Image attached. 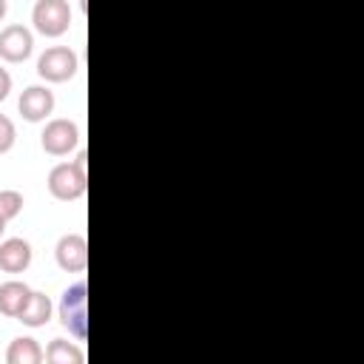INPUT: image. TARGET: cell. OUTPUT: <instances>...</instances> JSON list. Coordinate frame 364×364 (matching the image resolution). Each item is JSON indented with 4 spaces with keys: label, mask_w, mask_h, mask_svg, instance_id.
Instances as JSON below:
<instances>
[{
    "label": "cell",
    "mask_w": 364,
    "mask_h": 364,
    "mask_svg": "<svg viewBox=\"0 0 364 364\" xmlns=\"http://www.w3.org/2000/svg\"><path fill=\"white\" fill-rule=\"evenodd\" d=\"M17 108L28 122H40L54 111V91L46 85H28L17 100Z\"/></svg>",
    "instance_id": "8"
},
{
    "label": "cell",
    "mask_w": 364,
    "mask_h": 364,
    "mask_svg": "<svg viewBox=\"0 0 364 364\" xmlns=\"http://www.w3.org/2000/svg\"><path fill=\"white\" fill-rule=\"evenodd\" d=\"M40 142L46 148V154L51 156H65L68 151H74L80 145V128L71 122V119H51L43 134H40Z\"/></svg>",
    "instance_id": "5"
},
{
    "label": "cell",
    "mask_w": 364,
    "mask_h": 364,
    "mask_svg": "<svg viewBox=\"0 0 364 364\" xmlns=\"http://www.w3.org/2000/svg\"><path fill=\"white\" fill-rule=\"evenodd\" d=\"M77 54L68 46H51L37 60V74L48 82H65L77 74Z\"/></svg>",
    "instance_id": "4"
},
{
    "label": "cell",
    "mask_w": 364,
    "mask_h": 364,
    "mask_svg": "<svg viewBox=\"0 0 364 364\" xmlns=\"http://www.w3.org/2000/svg\"><path fill=\"white\" fill-rule=\"evenodd\" d=\"M23 210V193L20 191H0V216L9 222Z\"/></svg>",
    "instance_id": "14"
},
{
    "label": "cell",
    "mask_w": 364,
    "mask_h": 364,
    "mask_svg": "<svg viewBox=\"0 0 364 364\" xmlns=\"http://www.w3.org/2000/svg\"><path fill=\"white\" fill-rule=\"evenodd\" d=\"M34 51V37L26 26H6L0 31V57L6 63H23Z\"/></svg>",
    "instance_id": "7"
},
{
    "label": "cell",
    "mask_w": 364,
    "mask_h": 364,
    "mask_svg": "<svg viewBox=\"0 0 364 364\" xmlns=\"http://www.w3.org/2000/svg\"><path fill=\"white\" fill-rule=\"evenodd\" d=\"M85 159H88L85 151H80L74 162H60V165L51 168V173H48V191H51L54 199L74 202V199H80L85 193V188H88Z\"/></svg>",
    "instance_id": "1"
},
{
    "label": "cell",
    "mask_w": 364,
    "mask_h": 364,
    "mask_svg": "<svg viewBox=\"0 0 364 364\" xmlns=\"http://www.w3.org/2000/svg\"><path fill=\"white\" fill-rule=\"evenodd\" d=\"M28 296H31V287L28 284H23L17 279L3 282L0 284V313L9 316V318H17L20 310H23V304L28 301Z\"/></svg>",
    "instance_id": "10"
},
{
    "label": "cell",
    "mask_w": 364,
    "mask_h": 364,
    "mask_svg": "<svg viewBox=\"0 0 364 364\" xmlns=\"http://www.w3.org/2000/svg\"><path fill=\"white\" fill-rule=\"evenodd\" d=\"M46 361L48 364H82V350L65 338H54L46 347Z\"/></svg>",
    "instance_id": "13"
},
{
    "label": "cell",
    "mask_w": 364,
    "mask_h": 364,
    "mask_svg": "<svg viewBox=\"0 0 364 364\" xmlns=\"http://www.w3.org/2000/svg\"><path fill=\"white\" fill-rule=\"evenodd\" d=\"M60 321L68 327L74 338L88 336V287L85 282L71 284L60 299Z\"/></svg>",
    "instance_id": "2"
},
{
    "label": "cell",
    "mask_w": 364,
    "mask_h": 364,
    "mask_svg": "<svg viewBox=\"0 0 364 364\" xmlns=\"http://www.w3.org/2000/svg\"><path fill=\"white\" fill-rule=\"evenodd\" d=\"M17 318H20L26 327H43V324H48V318H51V299H48L46 293L31 290V296H28V301L23 304V310H20Z\"/></svg>",
    "instance_id": "11"
},
{
    "label": "cell",
    "mask_w": 364,
    "mask_h": 364,
    "mask_svg": "<svg viewBox=\"0 0 364 364\" xmlns=\"http://www.w3.org/2000/svg\"><path fill=\"white\" fill-rule=\"evenodd\" d=\"M31 23L43 37H60L71 28V9L65 0H37Z\"/></svg>",
    "instance_id": "3"
},
{
    "label": "cell",
    "mask_w": 364,
    "mask_h": 364,
    "mask_svg": "<svg viewBox=\"0 0 364 364\" xmlns=\"http://www.w3.org/2000/svg\"><path fill=\"white\" fill-rule=\"evenodd\" d=\"M3 230H6V219L0 216V236H3Z\"/></svg>",
    "instance_id": "18"
},
{
    "label": "cell",
    "mask_w": 364,
    "mask_h": 364,
    "mask_svg": "<svg viewBox=\"0 0 364 364\" xmlns=\"http://www.w3.org/2000/svg\"><path fill=\"white\" fill-rule=\"evenodd\" d=\"M54 256H57V264H60L65 273H82L85 264H88V242H85V236H80V233H65V236L57 242Z\"/></svg>",
    "instance_id": "6"
},
{
    "label": "cell",
    "mask_w": 364,
    "mask_h": 364,
    "mask_svg": "<svg viewBox=\"0 0 364 364\" xmlns=\"http://www.w3.org/2000/svg\"><path fill=\"white\" fill-rule=\"evenodd\" d=\"M14 122L6 117V114H0V154H6V151H11V145H14Z\"/></svg>",
    "instance_id": "15"
},
{
    "label": "cell",
    "mask_w": 364,
    "mask_h": 364,
    "mask_svg": "<svg viewBox=\"0 0 364 364\" xmlns=\"http://www.w3.org/2000/svg\"><path fill=\"white\" fill-rule=\"evenodd\" d=\"M6 9H9V3H6V0H0V20L6 17Z\"/></svg>",
    "instance_id": "17"
},
{
    "label": "cell",
    "mask_w": 364,
    "mask_h": 364,
    "mask_svg": "<svg viewBox=\"0 0 364 364\" xmlns=\"http://www.w3.org/2000/svg\"><path fill=\"white\" fill-rule=\"evenodd\" d=\"M9 91H11V77L6 68H0V102L9 97Z\"/></svg>",
    "instance_id": "16"
},
{
    "label": "cell",
    "mask_w": 364,
    "mask_h": 364,
    "mask_svg": "<svg viewBox=\"0 0 364 364\" xmlns=\"http://www.w3.org/2000/svg\"><path fill=\"white\" fill-rule=\"evenodd\" d=\"M31 264V245L26 239H6L0 242V270L3 273H23Z\"/></svg>",
    "instance_id": "9"
},
{
    "label": "cell",
    "mask_w": 364,
    "mask_h": 364,
    "mask_svg": "<svg viewBox=\"0 0 364 364\" xmlns=\"http://www.w3.org/2000/svg\"><path fill=\"white\" fill-rule=\"evenodd\" d=\"M43 358H46V353L34 338H14L6 350L9 364H40Z\"/></svg>",
    "instance_id": "12"
}]
</instances>
